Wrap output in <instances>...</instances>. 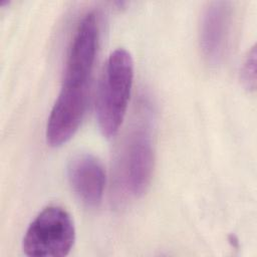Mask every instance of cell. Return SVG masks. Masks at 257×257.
<instances>
[{
  "label": "cell",
  "mask_w": 257,
  "mask_h": 257,
  "mask_svg": "<svg viewBox=\"0 0 257 257\" xmlns=\"http://www.w3.org/2000/svg\"><path fill=\"white\" fill-rule=\"evenodd\" d=\"M134 79V60L124 48H117L107 57L98 82L95 116L105 138L118 132L128 104Z\"/></svg>",
  "instance_id": "cell-1"
},
{
  "label": "cell",
  "mask_w": 257,
  "mask_h": 257,
  "mask_svg": "<svg viewBox=\"0 0 257 257\" xmlns=\"http://www.w3.org/2000/svg\"><path fill=\"white\" fill-rule=\"evenodd\" d=\"M75 241V227L69 213L59 206L44 208L29 224L22 241L23 252L32 257H61Z\"/></svg>",
  "instance_id": "cell-2"
},
{
  "label": "cell",
  "mask_w": 257,
  "mask_h": 257,
  "mask_svg": "<svg viewBox=\"0 0 257 257\" xmlns=\"http://www.w3.org/2000/svg\"><path fill=\"white\" fill-rule=\"evenodd\" d=\"M155 164L150 127L140 124L127 136L119 157L118 178L121 187L133 197L143 196L150 187Z\"/></svg>",
  "instance_id": "cell-3"
},
{
  "label": "cell",
  "mask_w": 257,
  "mask_h": 257,
  "mask_svg": "<svg viewBox=\"0 0 257 257\" xmlns=\"http://www.w3.org/2000/svg\"><path fill=\"white\" fill-rule=\"evenodd\" d=\"M88 95L89 85L61 84L46 123L45 137L49 146L60 147L74 136L83 119Z\"/></svg>",
  "instance_id": "cell-4"
},
{
  "label": "cell",
  "mask_w": 257,
  "mask_h": 257,
  "mask_svg": "<svg viewBox=\"0 0 257 257\" xmlns=\"http://www.w3.org/2000/svg\"><path fill=\"white\" fill-rule=\"evenodd\" d=\"M98 39L96 15L86 13L78 23L71 39L63 70L62 84L89 85Z\"/></svg>",
  "instance_id": "cell-5"
},
{
  "label": "cell",
  "mask_w": 257,
  "mask_h": 257,
  "mask_svg": "<svg viewBox=\"0 0 257 257\" xmlns=\"http://www.w3.org/2000/svg\"><path fill=\"white\" fill-rule=\"evenodd\" d=\"M232 3L212 1L203 11L200 23V46L210 64H218L227 49L233 22Z\"/></svg>",
  "instance_id": "cell-6"
},
{
  "label": "cell",
  "mask_w": 257,
  "mask_h": 257,
  "mask_svg": "<svg viewBox=\"0 0 257 257\" xmlns=\"http://www.w3.org/2000/svg\"><path fill=\"white\" fill-rule=\"evenodd\" d=\"M67 179L72 192L86 207L101 202L105 187V171L101 162L90 154H77L67 165Z\"/></svg>",
  "instance_id": "cell-7"
},
{
  "label": "cell",
  "mask_w": 257,
  "mask_h": 257,
  "mask_svg": "<svg viewBox=\"0 0 257 257\" xmlns=\"http://www.w3.org/2000/svg\"><path fill=\"white\" fill-rule=\"evenodd\" d=\"M241 79L244 86L249 90L256 87V48L253 46L246 55L241 68Z\"/></svg>",
  "instance_id": "cell-8"
}]
</instances>
